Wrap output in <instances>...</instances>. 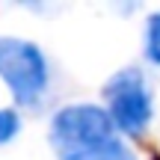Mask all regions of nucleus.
<instances>
[{
  "mask_svg": "<svg viewBox=\"0 0 160 160\" xmlns=\"http://www.w3.org/2000/svg\"><path fill=\"white\" fill-rule=\"evenodd\" d=\"M51 145L59 160H137L116 137L110 113L95 104L62 107L51 122Z\"/></svg>",
  "mask_w": 160,
  "mask_h": 160,
  "instance_id": "nucleus-1",
  "label": "nucleus"
},
{
  "mask_svg": "<svg viewBox=\"0 0 160 160\" xmlns=\"http://www.w3.org/2000/svg\"><path fill=\"white\" fill-rule=\"evenodd\" d=\"M0 80L9 86L15 104L33 107L48 86V62L33 42L0 36Z\"/></svg>",
  "mask_w": 160,
  "mask_h": 160,
  "instance_id": "nucleus-2",
  "label": "nucleus"
},
{
  "mask_svg": "<svg viewBox=\"0 0 160 160\" xmlns=\"http://www.w3.org/2000/svg\"><path fill=\"white\" fill-rule=\"evenodd\" d=\"M104 98L110 104V119L128 137H142L151 122V92L145 77L137 68H122L104 86Z\"/></svg>",
  "mask_w": 160,
  "mask_h": 160,
  "instance_id": "nucleus-3",
  "label": "nucleus"
},
{
  "mask_svg": "<svg viewBox=\"0 0 160 160\" xmlns=\"http://www.w3.org/2000/svg\"><path fill=\"white\" fill-rule=\"evenodd\" d=\"M145 57L160 65V12L148 18V27H145Z\"/></svg>",
  "mask_w": 160,
  "mask_h": 160,
  "instance_id": "nucleus-4",
  "label": "nucleus"
},
{
  "mask_svg": "<svg viewBox=\"0 0 160 160\" xmlns=\"http://www.w3.org/2000/svg\"><path fill=\"white\" fill-rule=\"evenodd\" d=\"M18 128H21V119H18L15 110H0V145L9 142L18 133Z\"/></svg>",
  "mask_w": 160,
  "mask_h": 160,
  "instance_id": "nucleus-5",
  "label": "nucleus"
},
{
  "mask_svg": "<svg viewBox=\"0 0 160 160\" xmlns=\"http://www.w3.org/2000/svg\"><path fill=\"white\" fill-rule=\"evenodd\" d=\"M154 160H160V157H154Z\"/></svg>",
  "mask_w": 160,
  "mask_h": 160,
  "instance_id": "nucleus-6",
  "label": "nucleus"
}]
</instances>
